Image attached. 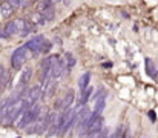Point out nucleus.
<instances>
[{
	"label": "nucleus",
	"instance_id": "f257e3e1",
	"mask_svg": "<svg viewBox=\"0 0 158 138\" xmlns=\"http://www.w3.org/2000/svg\"><path fill=\"white\" fill-rule=\"evenodd\" d=\"M22 111H25V104H23L22 97L14 98V100H8V103H6V104H5V107H3L0 123H2L3 126L12 124V121L15 120V117H17Z\"/></svg>",
	"mask_w": 158,
	"mask_h": 138
},
{
	"label": "nucleus",
	"instance_id": "f03ea898",
	"mask_svg": "<svg viewBox=\"0 0 158 138\" xmlns=\"http://www.w3.org/2000/svg\"><path fill=\"white\" fill-rule=\"evenodd\" d=\"M49 121H51V114L42 111L37 120L31 123L32 128H26V132L28 134H46L49 129Z\"/></svg>",
	"mask_w": 158,
	"mask_h": 138
},
{
	"label": "nucleus",
	"instance_id": "7ed1b4c3",
	"mask_svg": "<svg viewBox=\"0 0 158 138\" xmlns=\"http://www.w3.org/2000/svg\"><path fill=\"white\" fill-rule=\"evenodd\" d=\"M31 57H32V52H31L26 46H20V48H17V49L12 52V55H11V66H12L14 69H20Z\"/></svg>",
	"mask_w": 158,
	"mask_h": 138
},
{
	"label": "nucleus",
	"instance_id": "20e7f679",
	"mask_svg": "<svg viewBox=\"0 0 158 138\" xmlns=\"http://www.w3.org/2000/svg\"><path fill=\"white\" fill-rule=\"evenodd\" d=\"M75 121H77V111H71V115H69V118L66 120V123H64V126L61 128V131H60V137H66L68 134H69V131L75 126Z\"/></svg>",
	"mask_w": 158,
	"mask_h": 138
},
{
	"label": "nucleus",
	"instance_id": "39448f33",
	"mask_svg": "<svg viewBox=\"0 0 158 138\" xmlns=\"http://www.w3.org/2000/svg\"><path fill=\"white\" fill-rule=\"evenodd\" d=\"M45 37L43 36H35V37H32L28 43H26V48L31 51V52H34V54H39V51H40V48H42V45L45 43Z\"/></svg>",
	"mask_w": 158,
	"mask_h": 138
},
{
	"label": "nucleus",
	"instance_id": "423d86ee",
	"mask_svg": "<svg viewBox=\"0 0 158 138\" xmlns=\"http://www.w3.org/2000/svg\"><path fill=\"white\" fill-rule=\"evenodd\" d=\"M74 98H75V92H74V89H69V91L66 92V95L60 100L61 109H63V111H64V109H71V106H72V103H74Z\"/></svg>",
	"mask_w": 158,
	"mask_h": 138
},
{
	"label": "nucleus",
	"instance_id": "0eeeda50",
	"mask_svg": "<svg viewBox=\"0 0 158 138\" xmlns=\"http://www.w3.org/2000/svg\"><path fill=\"white\" fill-rule=\"evenodd\" d=\"M92 92H94V88H92V86H86L83 91L80 92V104H81V106H85V104L91 100Z\"/></svg>",
	"mask_w": 158,
	"mask_h": 138
},
{
	"label": "nucleus",
	"instance_id": "6e6552de",
	"mask_svg": "<svg viewBox=\"0 0 158 138\" xmlns=\"http://www.w3.org/2000/svg\"><path fill=\"white\" fill-rule=\"evenodd\" d=\"M31 75H32V71H31L29 68L23 69V72H22V77H20V80H19V88H23V86H26V85L29 83V80H31Z\"/></svg>",
	"mask_w": 158,
	"mask_h": 138
},
{
	"label": "nucleus",
	"instance_id": "1a4fd4ad",
	"mask_svg": "<svg viewBox=\"0 0 158 138\" xmlns=\"http://www.w3.org/2000/svg\"><path fill=\"white\" fill-rule=\"evenodd\" d=\"M105 106H106V95H105V97H100V98H97V100L94 101V114H97V115H102V112H103Z\"/></svg>",
	"mask_w": 158,
	"mask_h": 138
},
{
	"label": "nucleus",
	"instance_id": "9d476101",
	"mask_svg": "<svg viewBox=\"0 0 158 138\" xmlns=\"http://www.w3.org/2000/svg\"><path fill=\"white\" fill-rule=\"evenodd\" d=\"M12 12H14V8L8 2H0V15L2 17H9V15H12Z\"/></svg>",
	"mask_w": 158,
	"mask_h": 138
},
{
	"label": "nucleus",
	"instance_id": "9b49d317",
	"mask_svg": "<svg viewBox=\"0 0 158 138\" xmlns=\"http://www.w3.org/2000/svg\"><path fill=\"white\" fill-rule=\"evenodd\" d=\"M89 82H91V72H85L78 78V89H80V92L83 91L86 86H89Z\"/></svg>",
	"mask_w": 158,
	"mask_h": 138
},
{
	"label": "nucleus",
	"instance_id": "f8f14e48",
	"mask_svg": "<svg viewBox=\"0 0 158 138\" xmlns=\"http://www.w3.org/2000/svg\"><path fill=\"white\" fill-rule=\"evenodd\" d=\"M146 72H148L149 77H152V78L157 77V68H155V65H154V61H152L151 58H146Z\"/></svg>",
	"mask_w": 158,
	"mask_h": 138
},
{
	"label": "nucleus",
	"instance_id": "ddd939ff",
	"mask_svg": "<svg viewBox=\"0 0 158 138\" xmlns=\"http://www.w3.org/2000/svg\"><path fill=\"white\" fill-rule=\"evenodd\" d=\"M29 23H32L34 26L35 25H43L45 23V19H43V15L40 14V12H34V14H31V17H29Z\"/></svg>",
	"mask_w": 158,
	"mask_h": 138
},
{
	"label": "nucleus",
	"instance_id": "4468645a",
	"mask_svg": "<svg viewBox=\"0 0 158 138\" xmlns=\"http://www.w3.org/2000/svg\"><path fill=\"white\" fill-rule=\"evenodd\" d=\"M12 25H14L17 34H20V32L23 31L25 25H26V20H23V19H15V20H12Z\"/></svg>",
	"mask_w": 158,
	"mask_h": 138
},
{
	"label": "nucleus",
	"instance_id": "2eb2a0df",
	"mask_svg": "<svg viewBox=\"0 0 158 138\" xmlns=\"http://www.w3.org/2000/svg\"><path fill=\"white\" fill-rule=\"evenodd\" d=\"M3 32H5V36H6V37H9V36H15V34H17V31H15V28H14L12 22H8V23L5 25Z\"/></svg>",
	"mask_w": 158,
	"mask_h": 138
},
{
	"label": "nucleus",
	"instance_id": "dca6fc26",
	"mask_svg": "<svg viewBox=\"0 0 158 138\" xmlns=\"http://www.w3.org/2000/svg\"><path fill=\"white\" fill-rule=\"evenodd\" d=\"M42 15H43L45 22L52 20V19H54V8H52V5H51V6H48V8H45V9H43V12H42Z\"/></svg>",
	"mask_w": 158,
	"mask_h": 138
},
{
	"label": "nucleus",
	"instance_id": "f3484780",
	"mask_svg": "<svg viewBox=\"0 0 158 138\" xmlns=\"http://www.w3.org/2000/svg\"><path fill=\"white\" fill-rule=\"evenodd\" d=\"M124 134H126V128H124V126H118V129H115L114 134L109 135L107 138H123Z\"/></svg>",
	"mask_w": 158,
	"mask_h": 138
},
{
	"label": "nucleus",
	"instance_id": "a211bd4d",
	"mask_svg": "<svg viewBox=\"0 0 158 138\" xmlns=\"http://www.w3.org/2000/svg\"><path fill=\"white\" fill-rule=\"evenodd\" d=\"M64 63H66V68L71 69V68L75 65V58H74V55H72V54H66V55H64Z\"/></svg>",
	"mask_w": 158,
	"mask_h": 138
},
{
	"label": "nucleus",
	"instance_id": "6ab92c4d",
	"mask_svg": "<svg viewBox=\"0 0 158 138\" xmlns=\"http://www.w3.org/2000/svg\"><path fill=\"white\" fill-rule=\"evenodd\" d=\"M34 29H35V26H34L32 23H28V22H26V25H25V28H23V31H22L20 34H22V36L25 37V36H28V34L34 32Z\"/></svg>",
	"mask_w": 158,
	"mask_h": 138
},
{
	"label": "nucleus",
	"instance_id": "aec40b11",
	"mask_svg": "<svg viewBox=\"0 0 158 138\" xmlns=\"http://www.w3.org/2000/svg\"><path fill=\"white\" fill-rule=\"evenodd\" d=\"M51 48H52V43H51V42H48V40H45V43L42 45L40 51H39V54H48V52L51 51Z\"/></svg>",
	"mask_w": 158,
	"mask_h": 138
},
{
	"label": "nucleus",
	"instance_id": "412c9836",
	"mask_svg": "<svg viewBox=\"0 0 158 138\" xmlns=\"http://www.w3.org/2000/svg\"><path fill=\"white\" fill-rule=\"evenodd\" d=\"M105 95H106L105 88H98V89H97V92H95V95L92 97V101H95L97 98H100V97H105Z\"/></svg>",
	"mask_w": 158,
	"mask_h": 138
},
{
	"label": "nucleus",
	"instance_id": "4be33fe9",
	"mask_svg": "<svg viewBox=\"0 0 158 138\" xmlns=\"http://www.w3.org/2000/svg\"><path fill=\"white\" fill-rule=\"evenodd\" d=\"M31 3H32V0H19L20 8H26V6H29Z\"/></svg>",
	"mask_w": 158,
	"mask_h": 138
},
{
	"label": "nucleus",
	"instance_id": "5701e85b",
	"mask_svg": "<svg viewBox=\"0 0 158 138\" xmlns=\"http://www.w3.org/2000/svg\"><path fill=\"white\" fill-rule=\"evenodd\" d=\"M6 2H8V3H9V5L14 8V9H15V8H20V5H19V0H6Z\"/></svg>",
	"mask_w": 158,
	"mask_h": 138
},
{
	"label": "nucleus",
	"instance_id": "b1692460",
	"mask_svg": "<svg viewBox=\"0 0 158 138\" xmlns=\"http://www.w3.org/2000/svg\"><path fill=\"white\" fill-rule=\"evenodd\" d=\"M107 137H109L107 131H102V132H98V134H97V137L95 138H107Z\"/></svg>",
	"mask_w": 158,
	"mask_h": 138
},
{
	"label": "nucleus",
	"instance_id": "393cba45",
	"mask_svg": "<svg viewBox=\"0 0 158 138\" xmlns=\"http://www.w3.org/2000/svg\"><path fill=\"white\" fill-rule=\"evenodd\" d=\"M6 103H8V100H2V103H0V118H2V112H3V107Z\"/></svg>",
	"mask_w": 158,
	"mask_h": 138
},
{
	"label": "nucleus",
	"instance_id": "a878e982",
	"mask_svg": "<svg viewBox=\"0 0 158 138\" xmlns=\"http://www.w3.org/2000/svg\"><path fill=\"white\" fill-rule=\"evenodd\" d=\"M5 71H6V69H5V66H3V65H0V80H2V77H3Z\"/></svg>",
	"mask_w": 158,
	"mask_h": 138
},
{
	"label": "nucleus",
	"instance_id": "bb28decb",
	"mask_svg": "<svg viewBox=\"0 0 158 138\" xmlns=\"http://www.w3.org/2000/svg\"><path fill=\"white\" fill-rule=\"evenodd\" d=\"M61 2H63V5H66V6H69L72 0H61Z\"/></svg>",
	"mask_w": 158,
	"mask_h": 138
},
{
	"label": "nucleus",
	"instance_id": "cd10ccee",
	"mask_svg": "<svg viewBox=\"0 0 158 138\" xmlns=\"http://www.w3.org/2000/svg\"><path fill=\"white\" fill-rule=\"evenodd\" d=\"M3 37H6V36H5V32H3V29H0V39H3Z\"/></svg>",
	"mask_w": 158,
	"mask_h": 138
},
{
	"label": "nucleus",
	"instance_id": "c85d7f7f",
	"mask_svg": "<svg viewBox=\"0 0 158 138\" xmlns=\"http://www.w3.org/2000/svg\"><path fill=\"white\" fill-rule=\"evenodd\" d=\"M51 3H58V2H61V0H49Z\"/></svg>",
	"mask_w": 158,
	"mask_h": 138
}]
</instances>
